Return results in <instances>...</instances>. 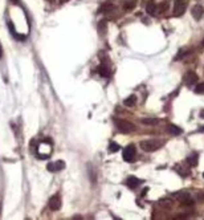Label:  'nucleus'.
Listing matches in <instances>:
<instances>
[{
  "label": "nucleus",
  "mask_w": 204,
  "mask_h": 220,
  "mask_svg": "<svg viewBox=\"0 0 204 220\" xmlns=\"http://www.w3.org/2000/svg\"><path fill=\"white\" fill-rule=\"evenodd\" d=\"M114 7H116V6H114L111 2H106V3H103L102 6H101V8H99V12H103V13H105V12H110V11H113V9H114Z\"/></svg>",
  "instance_id": "17"
},
{
  "label": "nucleus",
  "mask_w": 204,
  "mask_h": 220,
  "mask_svg": "<svg viewBox=\"0 0 204 220\" xmlns=\"http://www.w3.org/2000/svg\"><path fill=\"white\" fill-rule=\"evenodd\" d=\"M184 81H186L187 85H193V84H196L199 81V77L193 71H190V72H187L186 77H184Z\"/></svg>",
  "instance_id": "10"
},
{
  "label": "nucleus",
  "mask_w": 204,
  "mask_h": 220,
  "mask_svg": "<svg viewBox=\"0 0 204 220\" xmlns=\"http://www.w3.org/2000/svg\"><path fill=\"white\" fill-rule=\"evenodd\" d=\"M186 54H188V51H186V49H182V51L175 56V61H180V60H182L183 57H184Z\"/></svg>",
  "instance_id": "23"
},
{
  "label": "nucleus",
  "mask_w": 204,
  "mask_h": 220,
  "mask_svg": "<svg viewBox=\"0 0 204 220\" xmlns=\"http://www.w3.org/2000/svg\"><path fill=\"white\" fill-rule=\"evenodd\" d=\"M197 162H199V157H197V154H191V155H188V157H187V163L190 164L191 167H195V166H197Z\"/></svg>",
  "instance_id": "15"
},
{
  "label": "nucleus",
  "mask_w": 204,
  "mask_h": 220,
  "mask_svg": "<svg viewBox=\"0 0 204 220\" xmlns=\"http://www.w3.org/2000/svg\"><path fill=\"white\" fill-rule=\"evenodd\" d=\"M137 2L138 0H122L123 8H125L126 11H131V9H134V7L137 6Z\"/></svg>",
  "instance_id": "14"
},
{
  "label": "nucleus",
  "mask_w": 204,
  "mask_h": 220,
  "mask_svg": "<svg viewBox=\"0 0 204 220\" xmlns=\"http://www.w3.org/2000/svg\"><path fill=\"white\" fill-rule=\"evenodd\" d=\"M167 131L171 134V135H180V134L183 133V130L179 127V126H176V125H168L167 126Z\"/></svg>",
  "instance_id": "13"
},
{
  "label": "nucleus",
  "mask_w": 204,
  "mask_h": 220,
  "mask_svg": "<svg viewBox=\"0 0 204 220\" xmlns=\"http://www.w3.org/2000/svg\"><path fill=\"white\" fill-rule=\"evenodd\" d=\"M106 28H107L106 20H102V21L98 23V32L99 33H106Z\"/></svg>",
  "instance_id": "21"
},
{
  "label": "nucleus",
  "mask_w": 204,
  "mask_h": 220,
  "mask_svg": "<svg viewBox=\"0 0 204 220\" xmlns=\"http://www.w3.org/2000/svg\"><path fill=\"white\" fill-rule=\"evenodd\" d=\"M97 73L101 77H109V76H110V71H109L105 65H99V66L97 68Z\"/></svg>",
  "instance_id": "18"
},
{
  "label": "nucleus",
  "mask_w": 204,
  "mask_h": 220,
  "mask_svg": "<svg viewBox=\"0 0 204 220\" xmlns=\"http://www.w3.org/2000/svg\"><path fill=\"white\" fill-rule=\"evenodd\" d=\"M11 2H13L15 4H17V3H19V0H11Z\"/></svg>",
  "instance_id": "31"
},
{
  "label": "nucleus",
  "mask_w": 204,
  "mask_h": 220,
  "mask_svg": "<svg viewBox=\"0 0 204 220\" xmlns=\"http://www.w3.org/2000/svg\"><path fill=\"white\" fill-rule=\"evenodd\" d=\"M118 150H119V146H118V144H117L116 142H111V143H110V146H109V151H110V153H117Z\"/></svg>",
  "instance_id": "25"
},
{
  "label": "nucleus",
  "mask_w": 204,
  "mask_h": 220,
  "mask_svg": "<svg viewBox=\"0 0 204 220\" xmlns=\"http://www.w3.org/2000/svg\"><path fill=\"white\" fill-rule=\"evenodd\" d=\"M168 9V3L167 2H162L161 4L158 6V12H165Z\"/></svg>",
  "instance_id": "22"
},
{
  "label": "nucleus",
  "mask_w": 204,
  "mask_h": 220,
  "mask_svg": "<svg viewBox=\"0 0 204 220\" xmlns=\"http://www.w3.org/2000/svg\"><path fill=\"white\" fill-rule=\"evenodd\" d=\"M200 131H204V127H202V129H200Z\"/></svg>",
  "instance_id": "33"
},
{
  "label": "nucleus",
  "mask_w": 204,
  "mask_h": 220,
  "mask_svg": "<svg viewBox=\"0 0 204 220\" xmlns=\"http://www.w3.org/2000/svg\"><path fill=\"white\" fill-rule=\"evenodd\" d=\"M195 93L196 94H204V84H197L195 88Z\"/></svg>",
  "instance_id": "24"
},
{
  "label": "nucleus",
  "mask_w": 204,
  "mask_h": 220,
  "mask_svg": "<svg viewBox=\"0 0 204 220\" xmlns=\"http://www.w3.org/2000/svg\"><path fill=\"white\" fill-rule=\"evenodd\" d=\"M51 147V144H49L47 141L45 142H41L39 144V149H37V157L40 159H47L51 157V151H52V149H49Z\"/></svg>",
  "instance_id": "3"
},
{
  "label": "nucleus",
  "mask_w": 204,
  "mask_h": 220,
  "mask_svg": "<svg viewBox=\"0 0 204 220\" xmlns=\"http://www.w3.org/2000/svg\"><path fill=\"white\" fill-rule=\"evenodd\" d=\"M47 168H48V171H51V172L60 171V170L65 168V162H64V161H57V162H54V163H49Z\"/></svg>",
  "instance_id": "8"
},
{
  "label": "nucleus",
  "mask_w": 204,
  "mask_h": 220,
  "mask_svg": "<svg viewBox=\"0 0 204 220\" xmlns=\"http://www.w3.org/2000/svg\"><path fill=\"white\" fill-rule=\"evenodd\" d=\"M197 200L199 202H204V192H200L197 195Z\"/></svg>",
  "instance_id": "26"
},
{
  "label": "nucleus",
  "mask_w": 204,
  "mask_h": 220,
  "mask_svg": "<svg viewBox=\"0 0 204 220\" xmlns=\"http://www.w3.org/2000/svg\"><path fill=\"white\" fill-rule=\"evenodd\" d=\"M116 126L119 131H122V133H131L135 130L134 125L131 122L126 121V119H116Z\"/></svg>",
  "instance_id": "2"
},
{
  "label": "nucleus",
  "mask_w": 204,
  "mask_h": 220,
  "mask_svg": "<svg viewBox=\"0 0 204 220\" xmlns=\"http://www.w3.org/2000/svg\"><path fill=\"white\" fill-rule=\"evenodd\" d=\"M141 122L143 125H148V126H151V125H156L159 122V119L158 118H142Z\"/></svg>",
  "instance_id": "20"
},
{
  "label": "nucleus",
  "mask_w": 204,
  "mask_h": 220,
  "mask_svg": "<svg viewBox=\"0 0 204 220\" xmlns=\"http://www.w3.org/2000/svg\"><path fill=\"white\" fill-rule=\"evenodd\" d=\"M68 2H69V0H58L60 4H65V3H68Z\"/></svg>",
  "instance_id": "27"
},
{
  "label": "nucleus",
  "mask_w": 204,
  "mask_h": 220,
  "mask_svg": "<svg viewBox=\"0 0 204 220\" xmlns=\"http://www.w3.org/2000/svg\"><path fill=\"white\" fill-rule=\"evenodd\" d=\"M146 12L150 15V16H154V15L158 12V6L154 2H148L146 4Z\"/></svg>",
  "instance_id": "12"
},
{
  "label": "nucleus",
  "mask_w": 204,
  "mask_h": 220,
  "mask_svg": "<svg viewBox=\"0 0 204 220\" xmlns=\"http://www.w3.org/2000/svg\"><path fill=\"white\" fill-rule=\"evenodd\" d=\"M73 219H74V220H78V219H82V218H81V216H74Z\"/></svg>",
  "instance_id": "30"
},
{
  "label": "nucleus",
  "mask_w": 204,
  "mask_h": 220,
  "mask_svg": "<svg viewBox=\"0 0 204 220\" xmlns=\"http://www.w3.org/2000/svg\"><path fill=\"white\" fill-rule=\"evenodd\" d=\"M200 118H203V119H204V109L200 112Z\"/></svg>",
  "instance_id": "28"
},
{
  "label": "nucleus",
  "mask_w": 204,
  "mask_h": 220,
  "mask_svg": "<svg viewBox=\"0 0 204 220\" xmlns=\"http://www.w3.org/2000/svg\"><path fill=\"white\" fill-rule=\"evenodd\" d=\"M3 56V49H2V45H0V57Z\"/></svg>",
  "instance_id": "29"
},
{
  "label": "nucleus",
  "mask_w": 204,
  "mask_h": 220,
  "mask_svg": "<svg viewBox=\"0 0 204 220\" xmlns=\"http://www.w3.org/2000/svg\"><path fill=\"white\" fill-rule=\"evenodd\" d=\"M186 7H187L186 0H175V3H174V16L176 17L183 16L186 12Z\"/></svg>",
  "instance_id": "5"
},
{
  "label": "nucleus",
  "mask_w": 204,
  "mask_h": 220,
  "mask_svg": "<svg viewBox=\"0 0 204 220\" xmlns=\"http://www.w3.org/2000/svg\"><path fill=\"white\" fill-rule=\"evenodd\" d=\"M141 183H142V181H139L137 176H129L127 181H126L127 187H130V188H137Z\"/></svg>",
  "instance_id": "11"
},
{
  "label": "nucleus",
  "mask_w": 204,
  "mask_h": 220,
  "mask_svg": "<svg viewBox=\"0 0 204 220\" xmlns=\"http://www.w3.org/2000/svg\"><path fill=\"white\" fill-rule=\"evenodd\" d=\"M135 155H137V150H135V146L134 144H129L123 149V153H122V158L123 161L126 162H133L134 159H135Z\"/></svg>",
  "instance_id": "4"
},
{
  "label": "nucleus",
  "mask_w": 204,
  "mask_h": 220,
  "mask_svg": "<svg viewBox=\"0 0 204 220\" xmlns=\"http://www.w3.org/2000/svg\"><path fill=\"white\" fill-rule=\"evenodd\" d=\"M176 196H178V200L180 202L183 206H192V204H193V200H192V198L190 196V194L180 192V194H178Z\"/></svg>",
  "instance_id": "7"
},
{
  "label": "nucleus",
  "mask_w": 204,
  "mask_h": 220,
  "mask_svg": "<svg viewBox=\"0 0 204 220\" xmlns=\"http://www.w3.org/2000/svg\"><path fill=\"white\" fill-rule=\"evenodd\" d=\"M162 147V142L161 141H155V139H151V141H142L141 142V149L143 151H155V150Z\"/></svg>",
  "instance_id": "1"
},
{
  "label": "nucleus",
  "mask_w": 204,
  "mask_h": 220,
  "mask_svg": "<svg viewBox=\"0 0 204 220\" xmlns=\"http://www.w3.org/2000/svg\"><path fill=\"white\" fill-rule=\"evenodd\" d=\"M202 45L204 47V39H203V41H202Z\"/></svg>",
  "instance_id": "32"
},
{
  "label": "nucleus",
  "mask_w": 204,
  "mask_h": 220,
  "mask_svg": "<svg viewBox=\"0 0 204 220\" xmlns=\"http://www.w3.org/2000/svg\"><path fill=\"white\" fill-rule=\"evenodd\" d=\"M135 103H137V97L134 96V94L129 96L127 98H125V101H123V105H125V106H127V108H133Z\"/></svg>",
  "instance_id": "16"
},
{
  "label": "nucleus",
  "mask_w": 204,
  "mask_h": 220,
  "mask_svg": "<svg viewBox=\"0 0 204 220\" xmlns=\"http://www.w3.org/2000/svg\"><path fill=\"white\" fill-rule=\"evenodd\" d=\"M48 206L52 211H58V209L61 208V198H60V195H53V196L49 199Z\"/></svg>",
  "instance_id": "6"
},
{
  "label": "nucleus",
  "mask_w": 204,
  "mask_h": 220,
  "mask_svg": "<svg viewBox=\"0 0 204 220\" xmlns=\"http://www.w3.org/2000/svg\"><path fill=\"white\" fill-rule=\"evenodd\" d=\"M175 171H176L179 175H180L182 178H187V175H190V171H188V170L182 168L180 164H176V166H175Z\"/></svg>",
  "instance_id": "19"
},
{
  "label": "nucleus",
  "mask_w": 204,
  "mask_h": 220,
  "mask_svg": "<svg viewBox=\"0 0 204 220\" xmlns=\"http://www.w3.org/2000/svg\"><path fill=\"white\" fill-rule=\"evenodd\" d=\"M191 15H192V17L195 20H200L203 17V15H204V8L202 6H199V4H196V6L192 7Z\"/></svg>",
  "instance_id": "9"
},
{
  "label": "nucleus",
  "mask_w": 204,
  "mask_h": 220,
  "mask_svg": "<svg viewBox=\"0 0 204 220\" xmlns=\"http://www.w3.org/2000/svg\"><path fill=\"white\" fill-rule=\"evenodd\" d=\"M203 176H204V172H203Z\"/></svg>",
  "instance_id": "34"
}]
</instances>
